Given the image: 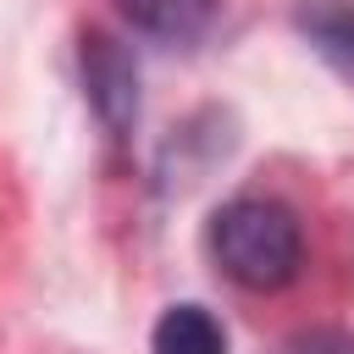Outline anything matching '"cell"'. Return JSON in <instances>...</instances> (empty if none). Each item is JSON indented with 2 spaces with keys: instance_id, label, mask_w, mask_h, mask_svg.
I'll use <instances>...</instances> for the list:
<instances>
[{
  "instance_id": "1",
  "label": "cell",
  "mask_w": 354,
  "mask_h": 354,
  "mask_svg": "<svg viewBox=\"0 0 354 354\" xmlns=\"http://www.w3.org/2000/svg\"><path fill=\"white\" fill-rule=\"evenodd\" d=\"M205 249L227 282L249 293H277L304 266V227L293 205H282L277 194H238L216 205L205 227Z\"/></svg>"
},
{
  "instance_id": "3",
  "label": "cell",
  "mask_w": 354,
  "mask_h": 354,
  "mask_svg": "<svg viewBox=\"0 0 354 354\" xmlns=\"http://www.w3.org/2000/svg\"><path fill=\"white\" fill-rule=\"evenodd\" d=\"M116 11L160 44H199L216 28L221 0H116Z\"/></svg>"
},
{
  "instance_id": "2",
  "label": "cell",
  "mask_w": 354,
  "mask_h": 354,
  "mask_svg": "<svg viewBox=\"0 0 354 354\" xmlns=\"http://www.w3.org/2000/svg\"><path fill=\"white\" fill-rule=\"evenodd\" d=\"M83 94L111 138L138 127V61L116 33H83Z\"/></svg>"
},
{
  "instance_id": "5",
  "label": "cell",
  "mask_w": 354,
  "mask_h": 354,
  "mask_svg": "<svg viewBox=\"0 0 354 354\" xmlns=\"http://www.w3.org/2000/svg\"><path fill=\"white\" fill-rule=\"evenodd\" d=\"M149 354H227V332L205 304H171L149 332Z\"/></svg>"
},
{
  "instance_id": "6",
  "label": "cell",
  "mask_w": 354,
  "mask_h": 354,
  "mask_svg": "<svg viewBox=\"0 0 354 354\" xmlns=\"http://www.w3.org/2000/svg\"><path fill=\"white\" fill-rule=\"evenodd\" d=\"M271 354H354V332L343 326H315V332H293L282 337Z\"/></svg>"
},
{
  "instance_id": "4",
  "label": "cell",
  "mask_w": 354,
  "mask_h": 354,
  "mask_svg": "<svg viewBox=\"0 0 354 354\" xmlns=\"http://www.w3.org/2000/svg\"><path fill=\"white\" fill-rule=\"evenodd\" d=\"M293 22H299V33L310 39V50H315L337 77L354 83V0H304V6L293 11Z\"/></svg>"
}]
</instances>
